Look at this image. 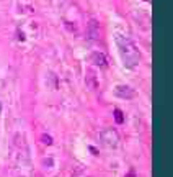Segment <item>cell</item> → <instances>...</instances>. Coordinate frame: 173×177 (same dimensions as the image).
<instances>
[{
	"instance_id": "6da1fadb",
	"label": "cell",
	"mask_w": 173,
	"mask_h": 177,
	"mask_svg": "<svg viewBox=\"0 0 173 177\" xmlns=\"http://www.w3.org/2000/svg\"><path fill=\"white\" fill-rule=\"evenodd\" d=\"M114 41H116V46H118L123 64L127 69H136L140 62V53L137 46L134 44V41L123 31H116L114 33Z\"/></svg>"
},
{
	"instance_id": "7a4b0ae2",
	"label": "cell",
	"mask_w": 173,
	"mask_h": 177,
	"mask_svg": "<svg viewBox=\"0 0 173 177\" xmlns=\"http://www.w3.org/2000/svg\"><path fill=\"white\" fill-rule=\"evenodd\" d=\"M100 141L106 148H116L119 143V135L113 128H104V130L100 131Z\"/></svg>"
},
{
	"instance_id": "3957f363",
	"label": "cell",
	"mask_w": 173,
	"mask_h": 177,
	"mask_svg": "<svg viewBox=\"0 0 173 177\" xmlns=\"http://www.w3.org/2000/svg\"><path fill=\"white\" fill-rule=\"evenodd\" d=\"M116 95H119L121 99H132L134 97V90L127 85H118L116 87Z\"/></svg>"
},
{
	"instance_id": "277c9868",
	"label": "cell",
	"mask_w": 173,
	"mask_h": 177,
	"mask_svg": "<svg viewBox=\"0 0 173 177\" xmlns=\"http://www.w3.org/2000/svg\"><path fill=\"white\" fill-rule=\"evenodd\" d=\"M91 62L98 67H106L108 66V59L103 53H93L91 54Z\"/></svg>"
},
{
	"instance_id": "5b68a950",
	"label": "cell",
	"mask_w": 173,
	"mask_h": 177,
	"mask_svg": "<svg viewBox=\"0 0 173 177\" xmlns=\"http://www.w3.org/2000/svg\"><path fill=\"white\" fill-rule=\"evenodd\" d=\"M0 112H2V105H0Z\"/></svg>"
}]
</instances>
